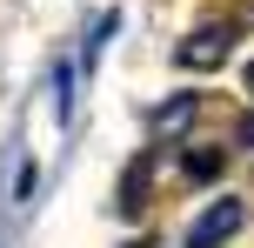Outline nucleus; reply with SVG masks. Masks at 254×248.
I'll return each instance as SVG.
<instances>
[{
  "instance_id": "obj_1",
  "label": "nucleus",
  "mask_w": 254,
  "mask_h": 248,
  "mask_svg": "<svg viewBox=\"0 0 254 248\" xmlns=\"http://www.w3.org/2000/svg\"><path fill=\"white\" fill-rule=\"evenodd\" d=\"M228 54H234V20H207V27H194L174 47V61L188 67V74H207V67H221Z\"/></svg>"
},
{
  "instance_id": "obj_2",
  "label": "nucleus",
  "mask_w": 254,
  "mask_h": 248,
  "mask_svg": "<svg viewBox=\"0 0 254 248\" xmlns=\"http://www.w3.org/2000/svg\"><path fill=\"white\" fill-rule=\"evenodd\" d=\"M241 222H248V208H241V201H234V195H221L214 208H207L201 222L188 228V248H221V242H228V235H234V228H241Z\"/></svg>"
},
{
  "instance_id": "obj_3",
  "label": "nucleus",
  "mask_w": 254,
  "mask_h": 248,
  "mask_svg": "<svg viewBox=\"0 0 254 248\" xmlns=\"http://www.w3.org/2000/svg\"><path fill=\"white\" fill-rule=\"evenodd\" d=\"M147 174H154V161H147V155H134V161H127V181H121V215H140V208H147Z\"/></svg>"
},
{
  "instance_id": "obj_4",
  "label": "nucleus",
  "mask_w": 254,
  "mask_h": 248,
  "mask_svg": "<svg viewBox=\"0 0 254 248\" xmlns=\"http://www.w3.org/2000/svg\"><path fill=\"white\" fill-rule=\"evenodd\" d=\"M188 121H194V94H174V101L154 107V134H181Z\"/></svg>"
},
{
  "instance_id": "obj_5",
  "label": "nucleus",
  "mask_w": 254,
  "mask_h": 248,
  "mask_svg": "<svg viewBox=\"0 0 254 248\" xmlns=\"http://www.w3.org/2000/svg\"><path fill=\"white\" fill-rule=\"evenodd\" d=\"M214 168H221V155H214V148H201V155H188V174H194V181H207Z\"/></svg>"
},
{
  "instance_id": "obj_6",
  "label": "nucleus",
  "mask_w": 254,
  "mask_h": 248,
  "mask_svg": "<svg viewBox=\"0 0 254 248\" xmlns=\"http://www.w3.org/2000/svg\"><path fill=\"white\" fill-rule=\"evenodd\" d=\"M234 148H254V114H241V121H234Z\"/></svg>"
},
{
  "instance_id": "obj_7",
  "label": "nucleus",
  "mask_w": 254,
  "mask_h": 248,
  "mask_svg": "<svg viewBox=\"0 0 254 248\" xmlns=\"http://www.w3.org/2000/svg\"><path fill=\"white\" fill-rule=\"evenodd\" d=\"M248 94H254V61H248Z\"/></svg>"
},
{
  "instance_id": "obj_8",
  "label": "nucleus",
  "mask_w": 254,
  "mask_h": 248,
  "mask_svg": "<svg viewBox=\"0 0 254 248\" xmlns=\"http://www.w3.org/2000/svg\"><path fill=\"white\" fill-rule=\"evenodd\" d=\"M134 248H140V242H134Z\"/></svg>"
}]
</instances>
